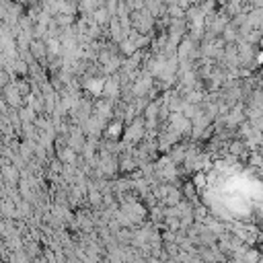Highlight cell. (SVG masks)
Returning <instances> with one entry per match:
<instances>
[{
    "instance_id": "1",
    "label": "cell",
    "mask_w": 263,
    "mask_h": 263,
    "mask_svg": "<svg viewBox=\"0 0 263 263\" xmlns=\"http://www.w3.org/2000/svg\"><path fill=\"white\" fill-rule=\"evenodd\" d=\"M259 43H261V46H263V35H261V41H259Z\"/></svg>"
}]
</instances>
